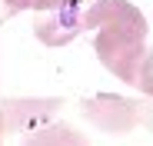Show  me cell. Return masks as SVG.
<instances>
[{
	"instance_id": "cell-1",
	"label": "cell",
	"mask_w": 153,
	"mask_h": 146,
	"mask_svg": "<svg viewBox=\"0 0 153 146\" xmlns=\"http://www.w3.org/2000/svg\"><path fill=\"white\" fill-rule=\"evenodd\" d=\"M83 30H97L93 50L117 80L140 93H153V50L146 43L150 23L130 0H93L83 13Z\"/></svg>"
},
{
	"instance_id": "cell-2",
	"label": "cell",
	"mask_w": 153,
	"mask_h": 146,
	"mask_svg": "<svg viewBox=\"0 0 153 146\" xmlns=\"http://www.w3.org/2000/svg\"><path fill=\"white\" fill-rule=\"evenodd\" d=\"M80 113L90 126H97L100 133H133L137 126H150L153 110L146 100H130V96H117V93H97L90 100L80 103Z\"/></svg>"
},
{
	"instance_id": "cell-3",
	"label": "cell",
	"mask_w": 153,
	"mask_h": 146,
	"mask_svg": "<svg viewBox=\"0 0 153 146\" xmlns=\"http://www.w3.org/2000/svg\"><path fill=\"white\" fill-rule=\"evenodd\" d=\"M83 13L73 0H40L33 7V33L43 46H67L80 37Z\"/></svg>"
},
{
	"instance_id": "cell-4",
	"label": "cell",
	"mask_w": 153,
	"mask_h": 146,
	"mask_svg": "<svg viewBox=\"0 0 153 146\" xmlns=\"http://www.w3.org/2000/svg\"><path fill=\"white\" fill-rule=\"evenodd\" d=\"M63 100H7L0 106V123L10 133H30L57 116Z\"/></svg>"
},
{
	"instance_id": "cell-5",
	"label": "cell",
	"mask_w": 153,
	"mask_h": 146,
	"mask_svg": "<svg viewBox=\"0 0 153 146\" xmlns=\"http://www.w3.org/2000/svg\"><path fill=\"white\" fill-rule=\"evenodd\" d=\"M20 146H90V139L80 136L73 126L60 123V119H50V123L30 130L27 136H23Z\"/></svg>"
},
{
	"instance_id": "cell-6",
	"label": "cell",
	"mask_w": 153,
	"mask_h": 146,
	"mask_svg": "<svg viewBox=\"0 0 153 146\" xmlns=\"http://www.w3.org/2000/svg\"><path fill=\"white\" fill-rule=\"evenodd\" d=\"M4 4H7V17H10V13H20V10H33L40 0H4Z\"/></svg>"
},
{
	"instance_id": "cell-7",
	"label": "cell",
	"mask_w": 153,
	"mask_h": 146,
	"mask_svg": "<svg viewBox=\"0 0 153 146\" xmlns=\"http://www.w3.org/2000/svg\"><path fill=\"white\" fill-rule=\"evenodd\" d=\"M0 136H4V123H0Z\"/></svg>"
},
{
	"instance_id": "cell-8",
	"label": "cell",
	"mask_w": 153,
	"mask_h": 146,
	"mask_svg": "<svg viewBox=\"0 0 153 146\" xmlns=\"http://www.w3.org/2000/svg\"><path fill=\"white\" fill-rule=\"evenodd\" d=\"M150 96H153V93H150Z\"/></svg>"
}]
</instances>
